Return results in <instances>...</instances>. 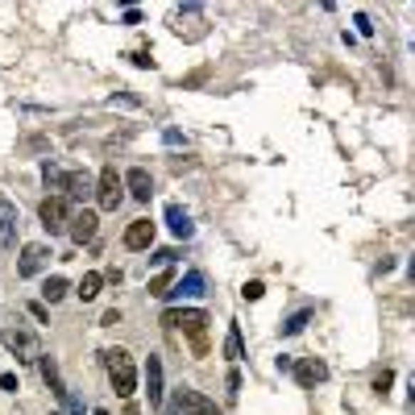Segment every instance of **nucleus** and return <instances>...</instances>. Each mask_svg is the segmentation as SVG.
I'll return each mask as SVG.
<instances>
[{
  "mask_svg": "<svg viewBox=\"0 0 415 415\" xmlns=\"http://www.w3.org/2000/svg\"><path fill=\"white\" fill-rule=\"evenodd\" d=\"M162 324L167 328H183L191 337V349H196L199 357L208 353V312H199V308H167Z\"/></svg>",
  "mask_w": 415,
  "mask_h": 415,
  "instance_id": "nucleus-1",
  "label": "nucleus"
},
{
  "mask_svg": "<svg viewBox=\"0 0 415 415\" xmlns=\"http://www.w3.org/2000/svg\"><path fill=\"white\" fill-rule=\"evenodd\" d=\"M104 366H108V378H112V391L121 394V399H129V394L137 391V369H133V357L125 349H108Z\"/></svg>",
  "mask_w": 415,
  "mask_h": 415,
  "instance_id": "nucleus-2",
  "label": "nucleus"
},
{
  "mask_svg": "<svg viewBox=\"0 0 415 415\" xmlns=\"http://www.w3.org/2000/svg\"><path fill=\"white\" fill-rule=\"evenodd\" d=\"M0 341H4V349H9L17 362H38V357H42L38 337H33L29 328H21V324H17V328H4V332H0Z\"/></svg>",
  "mask_w": 415,
  "mask_h": 415,
  "instance_id": "nucleus-3",
  "label": "nucleus"
},
{
  "mask_svg": "<svg viewBox=\"0 0 415 415\" xmlns=\"http://www.w3.org/2000/svg\"><path fill=\"white\" fill-rule=\"evenodd\" d=\"M121 199H125L121 174H117V167H104L100 179H96V204L104 208V212H117V208H121Z\"/></svg>",
  "mask_w": 415,
  "mask_h": 415,
  "instance_id": "nucleus-4",
  "label": "nucleus"
},
{
  "mask_svg": "<svg viewBox=\"0 0 415 415\" xmlns=\"http://www.w3.org/2000/svg\"><path fill=\"white\" fill-rule=\"evenodd\" d=\"M38 216L46 224L50 233H58V228H67V220H71V208H67V196H50L42 199V208H38Z\"/></svg>",
  "mask_w": 415,
  "mask_h": 415,
  "instance_id": "nucleus-5",
  "label": "nucleus"
},
{
  "mask_svg": "<svg viewBox=\"0 0 415 415\" xmlns=\"http://www.w3.org/2000/svg\"><path fill=\"white\" fill-rule=\"evenodd\" d=\"M174 411L179 415H220V407L212 403V399H204L199 391H179V399H174Z\"/></svg>",
  "mask_w": 415,
  "mask_h": 415,
  "instance_id": "nucleus-6",
  "label": "nucleus"
},
{
  "mask_svg": "<svg viewBox=\"0 0 415 415\" xmlns=\"http://www.w3.org/2000/svg\"><path fill=\"white\" fill-rule=\"evenodd\" d=\"M291 369H295V382H299V387H308V391H312L316 382L328 378V366H324L320 357H303V362H295Z\"/></svg>",
  "mask_w": 415,
  "mask_h": 415,
  "instance_id": "nucleus-7",
  "label": "nucleus"
},
{
  "mask_svg": "<svg viewBox=\"0 0 415 415\" xmlns=\"http://www.w3.org/2000/svg\"><path fill=\"white\" fill-rule=\"evenodd\" d=\"M46 262H50V249H46V245H25V249H21V262H17V274H21V278H33V274L46 266Z\"/></svg>",
  "mask_w": 415,
  "mask_h": 415,
  "instance_id": "nucleus-8",
  "label": "nucleus"
},
{
  "mask_svg": "<svg viewBox=\"0 0 415 415\" xmlns=\"http://www.w3.org/2000/svg\"><path fill=\"white\" fill-rule=\"evenodd\" d=\"M154 220H133L129 228H125V249H149L154 245Z\"/></svg>",
  "mask_w": 415,
  "mask_h": 415,
  "instance_id": "nucleus-9",
  "label": "nucleus"
},
{
  "mask_svg": "<svg viewBox=\"0 0 415 415\" xmlns=\"http://www.w3.org/2000/svg\"><path fill=\"white\" fill-rule=\"evenodd\" d=\"M96 212H88V208H83V212H75L71 220H67V228H71V241L75 245H83V241H92V237H96Z\"/></svg>",
  "mask_w": 415,
  "mask_h": 415,
  "instance_id": "nucleus-10",
  "label": "nucleus"
},
{
  "mask_svg": "<svg viewBox=\"0 0 415 415\" xmlns=\"http://www.w3.org/2000/svg\"><path fill=\"white\" fill-rule=\"evenodd\" d=\"M121 183H125V191H129L133 199H142V204L154 196V183H149V171H146V167H133V171L121 179Z\"/></svg>",
  "mask_w": 415,
  "mask_h": 415,
  "instance_id": "nucleus-11",
  "label": "nucleus"
},
{
  "mask_svg": "<svg viewBox=\"0 0 415 415\" xmlns=\"http://www.w3.org/2000/svg\"><path fill=\"white\" fill-rule=\"evenodd\" d=\"M17 241V208L13 199H0V249H13Z\"/></svg>",
  "mask_w": 415,
  "mask_h": 415,
  "instance_id": "nucleus-12",
  "label": "nucleus"
},
{
  "mask_svg": "<svg viewBox=\"0 0 415 415\" xmlns=\"http://www.w3.org/2000/svg\"><path fill=\"white\" fill-rule=\"evenodd\" d=\"M146 394H149L154 407H162V362H158V357L146 362Z\"/></svg>",
  "mask_w": 415,
  "mask_h": 415,
  "instance_id": "nucleus-13",
  "label": "nucleus"
},
{
  "mask_svg": "<svg viewBox=\"0 0 415 415\" xmlns=\"http://www.w3.org/2000/svg\"><path fill=\"white\" fill-rule=\"evenodd\" d=\"M167 224H171V233H174V237H183V241H187V237L196 233L191 216H187V212H183L179 204H167Z\"/></svg>",
  "mask_w": 415,
  "mask_h": 415,
  "instance_id": "nucleus-14",
  "label": "nucleus"
},
{
  "mask_svg": "<svg viewBox=\"0 0 415 415\" xmlns=\"http://www.w3.org/2000/svg\"><path fill=\"white\" fill-rule=\"evenodd\" d=\"M38 369H42V378H46V387H50V391L58 394V399H67V387H63V374H58V362L42 353V357H38Z\"/></svg>",
  "mask_w": 415,
  "mask_h": 415,
  "instance_id": "nucleus-15",
  "label": "nucleus"
},
{
  "mask_svg": "<svg viewBox=\"0 0 415 415\" xmlns=\"http://www.w3.org/2000/svg\"><path fill=\"white\" fill-rule=\"evenodd\" d=\"M71 199H88L92 191H96V179L92 174H83V171H75V174H67V187H63Z\"/></svg>",
  "mask_w": 415,
  "mask_h": 415,
  "instance_id": "nucleus-16",
  "label": "nucleus"
},
{
  "mask_svg": "<svg viewBox=\"0 0 415 415\" xmlns=\"http://www.w3.org/2000/svg\"><path fill=\"white\" fill-rule=\"evenodd\" d=\"M171 295H179V299H183V295H187V299L204 295V274H199V270H187V274H183V278L174 283V291H171ZM171 295H167V299H171Z\"/></svg>",
  "mask_w": 415,
  "mask_h": 415,
  "instance_id": "nucleus-17",
  "label": "nucleus"
},
{
  "mask_svg": "<svg viewBox=\"0 0 415 415\" xmlns=\"http://www.w3.org/2000/svg\"><path fill=\"white\" fill-rule=\"evenodd\" d=\"M100 287H104V274H100V270H88V274H83V283H79V299H83V303H92V299H96L100 295Z\"/></svg>",
  "mask_w": 415,
  "mask_h": 415,
  "instance_id": "nucleus-18",
  "label": "nucleus"
},
{
  "mask_svg": "<svg viewBox=\"0 0 415 415\" xmlns=\"http://www.w3.org/2000/svg\"><path fill=\"white\" fill-rule=\"evenodd\" d=\"M171 287H174V270L171 266H162L154 278H149V295H158V299H167V295H171Z\"/></svg>",
  "mask_w": 415,
  "mask_h": 415,
  "instance_id": "nucleus-19",
  "label": "nucleus"
},
{
  "mask_svg": "<svg viewBox=\"0 0 415 415\" xmlns=\"http://www.w3.org/2000/svg\"><path fill=\"white\" fill-rule=\"evenodd\" d=\"M224 357H228V362H237V357H245L241 328H237V324H228V337H224Z\"/></svg>",
  "mask_w": 415,
  "mask_h": 415,
  "instance_id": "nucleus-20",
  "label": "nucleus"
},
{
  "mask_svg": "<svg viewBox=\"0 0 415 415\" xmlns=\"http://www.w3.org/2000/svg\"><path fill=\"white\" fill-rule=\"evenodd\" d=\"M42 179H46V187H50V191H58V196H63V187H67V174L58 171L54 162H46V167H42Z\"/></svg>",
  "mask_w": 415,
  "mask_h": 415,
  "instance_id": "nucleus-21",
  "label": "nucleus"
},
{
  "mask_svg": "<svg viewBox=\"0 0 415 415\" xmlns=\"http://www.w3.org/2000/svg\"><path fill=\"white\" fill-rule=\"evenodd\" d=\"M42 295H46V303H58V299L67 295V278H63V274H54V278H46V287H42Z\"/></svg>",
  "mask_w": 415,
  "mask_h": 415,
  "instance_id": "nucleus-22",
  "label": "nucleus"
},
{
  "mask_svg": "<svg viewBox=\"0 0 415 415\" xmlns=\"http://www.w3.org/2000/svg\"><path fill=\"white\" fill-rule=\"evenodd\" d=\"M308 324H312V312H295V316L283 324V337H295V332H303Z\"/></svg>",
  "mask_w": 415,
  "mask_h": 415,
  "instance_id": "nucleus-23",
  "label": "nucleus"
},
{
  "mask_svg": "<svg viewBox=\"0 0 415 415\" xmlns=\"http://www.w3.org/2000/svg\"><path fill=\"white\" fill-rule=\"evenodd\" d=\"M241 295H245V299H262V295H266V287H262L258 278H249V283L241 287Z\"/></svg>",
  "mask_w": 415,
  "mask_h": 415,
  "instance_id": "nucleus-24",
  "label": "nucleus"
},
{
  "mask_svg": "<svg viewBox=\"0 0 415 415\" xmlns=\"http://www.w3.org/2000/svg\"><path fill=\"white\" fill-rule=\"evenodd\" d=\"M391 382H394V374H391V369H382V374L374 378V391H378V394H387V391H391Z\"/></svg>",
  "mask_w": 415,
  "mask_h": 415,
  "instance_id": "nucleus-25",
  "label": "nucleus"
},
{
  "mask_svg": "<svg viewBox=\"0 0 415 415\" xmlns=\"http://www.w3.org/2000/svg\"><path fill=\"white\" fill-rule=\"evenodd\" d=\"M149 262H154V266H171V262H174V249H158Z\"/></svg>",
  "mask_w": 415,
  "mask_h": 415,
  "instance_id": "nucleus-26",
  "label": "nucleus"
},
{
  "mask_svg": "<svg viewBox=\"0 0 415 415\" xmlns=\"http://www.w3.org/2000/svg\"><path fill=\"white\" fill-rule=\"evenodd\" d=\"M353 25H357V33H366V38L374 33V21H369L366 13H357V17H353Z\"/></svg>",
  "mask_w": 415,
  "mask_h": 415,
  "instance_id": "nucleus-27",
  "label": "nucleus"
},
{
  "mask_svg": "<svg viewBox=\"0 0 415 415\" xmlns=\"http://www.w3.org/2000/svg\"><path fill=\"white\" fill-rule=\"evenodd\" d=\"M224 387H228V394H237V391H241V374H237V369H228V378H224Z\"/></svg>",
  "mask_w": 415,
  "mask_h": 415,
  "instance_id": "nucleus-28",
  "label": "nucleus"
},
{
  "mask_svg": "<svg viewBox=\"0 0 415 415\" xmlns=\"http://www.w3.org/2000/svg\"><path fill=\"white\" fill-rule=\"evenodd\" d=\"M0 391L17 394V378H13V374H0Z\"/></svg>",
  "mask_w": 415,
  "mask_h": 415,
  "instance_id": "nucleus-29",
  "label": "nucleus"
},
{
  "mask_svg": "<svg viewBox=\"0 0 415 415\" xmlns=\"http://www.w3.org/2000/svg\"><path fill=\"white\" fill-rule=\"evenodd\" d=\"M29 316L38 320V324H46V308L42 303H29Z\"/></svg>",
  "mask_w": 415,
  "mask_h": 415,
  "instance_id": "nucleus-30",
  "label": "nucleus"
},
{
  "mask_svg": "<svg viewBox=\"0 0 415 415\" xmlns=\"http://www.w3.org/2000/svg\"><path fill=\"white\" fill-rule=\"evenodd\" d=\"M133 63H137V67H154V58H149V50H137V54H133Z\"/></svg>",
  "mask_w": 415,
  "mask_h": 415,
  "instance_id": "nucleus-31",
  "label": "nucleus"
},
{
  "mask_svg": "<svg viewBox=\"0 0 415 415\" xmlns=\"http://www.w3.org/2000/svg\"><path fill=\"white\" fill-rule=\"evenodd\" d=\"M96 415H108V411H104V407H100V411H96Z\"/></svg>",
  "mask_w": 415,
  "mask_h": 415,
  "instance_id": "nucleus-32",
  "label": "nucleus"
},
{
  "mask_svg": "<svg viewBox=\"0 0 415 415\" xmlns=\"http://www.w3.org/2000/svg\"><path fill=\"white\" fill-rule=\"evenodd\" d=\"M171 415H179V411H171Z\"/></svg>",
  "mask_w": 415,
  "mask_h": 415,
  "instance_id": "nucleus-33",
  "label": "nucleus"
}]
</instances>
